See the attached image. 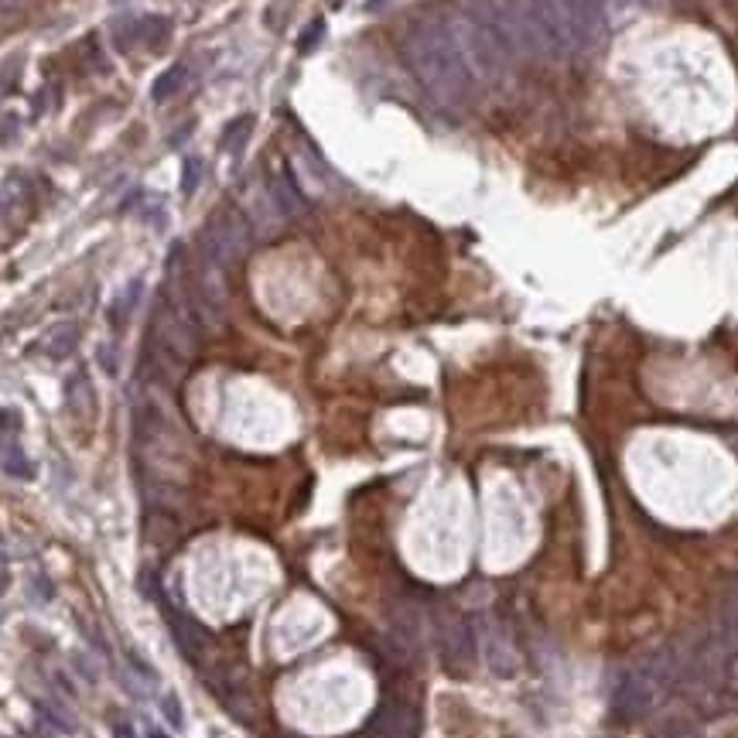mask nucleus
I'll return each mask as SVG.
<instances>
[{
	"mask_svg": "<svg viewBox=\"0 0 738 738\" xmlns=\"http://www.w3.org/2000/svg\"><path fill=\"white\" fill-rule=\"evenodd\" d=\"M404 62L414 72V79L428 89L431 96L445 106H458L465 103L475 79L468 72V65L462 62L455 41L448 35L445 21L441 18H421L407 28V35L400 41Z\"/></svg>",
	"mask_w": 738,
	"mask_h": 738,
	"instance_id": "obj_1",
	"label": "nucleus"
},
{
	"mask_svg": "<svg viewBox=\"0 0 738 738\" xmlns=\"http://www.w3.org/2000/svg\"><path fill=\"white\" fill-rule=\"evenodd\" d=\"M445 28L462 62L468 65L472 79H492L499 76L506 69V62L513 59L509 45L503 41V35L492 28V21L475 7V0L468 4L465 11H455V14H445Z\"/></svg>",
	"mask_w": 738,
	"mask_h": 738,
	"instance_id": "obj_2",
	"label": "nucleus"
},
{
	"mask_svg": "<svg viewBox=\"0 0 738 738\" xmlns=\"http://www.w3.org/2000/svg\"><path fill=\"white\" fill-rule=\"evenodd\" d=\"M674 670H677V663L667 653H657V657H646L642 663H636V670L622 680V687L616 691V700H612L616 715L629 721L650 715L657 708V700L663 698V691L670 687Z\"/></svg>",
	"mask_w": 738,
	"mask_h": 738,
	"instance_id": "obj_3",
	"label": "nucleus"
},
{
	"mask_svg": "<svg viewBox=\"0 0 738 738\" xmlns=\"http://www.w3.org/2000/svg\"><path fill=\"white\" fill-rule=\"evenodd\" d=\"M198 243H202V260H209V264L226 271L233 260H239V256L247 253V247H250V230H247V222H243L239 215L222 213L202 230V239H198Z\"/></svg>",
	"mask_w": 738,
	"mask_h": 738,
	"instance_id": "obj_4",
	"label": "nucleus"
},
{
	"mask_svg": "<svg viewBox=\"0 0 738 738\" xmlns=\"http://www.w3.org/2000/svg\"><path fill=\"white\" fill-rule=\"evenodd\" d=\"M438 650H441V660L451 677H468L475 657H479V642L475 633L465 619L458 616H441L438 619Z\"/></svg>",
	"mask_w": 738,
	"mask_h": 738,
	"instance_id": "obj_5",
	"label": "nucleus"
},
{
	"mask_svg": "<svg viewBox=\"0 0 738 738\" xmlns=\"http://www.w3.org/2000/svg\"><path fill=\"white\" fill-rule=\"evenodd\" d=\"M578 52H588L605 31V0H558Z\"/></svg>",
	"mask_w": 738,
	"mask_h": 738,
	"instance_id": "obj_6",
	"label": "nucleus"
},
{
	"mask_svg": "<svg viewBox=\"0 0 738 738\" xmlns=\"http://www.w3.org/2000/svg\"><path fill=\"white\" fill-rule=\"evenodd\" d=\"M110 38L117 48H140V45H164L172 38V21L157 14H134V18H117L110 28Z\"/></svg>",
	"mask_w": 738,
	"mask_h": 738,
	"instance_id": "obj_7",
	"label": "nucleus"
},
{
	"mask_svg": "<svg viewBox=\"0 0 738 738\" xmlns=\"http://www.w3.org/2000/svg\"><path fill=\"white\" fill-rule=\"evenodd\" d=\"M369 732H376L380 738H417V715L404 700L387 698L369 718Z\"/></svg>",
	"mask_w": 738,
	"mask_h": 738,
	"instance_id": "obj_8",
	"label": "nucleus"
},
{
	"mask_svg": "<svg viewBox=\"0 0 738 738\" xmlns=\"http://www.w3.org/2000/svg\"><path fill=\"white\" fill-rule=\"evenodd\" d=\"M164 612H168L172 636H175L181 657H189V663H202V653H205V646H209V633H205L189 612H175L168 602H164Z\"/></svg>",
	"mask_w": 738,
	"mask_h": 738,
	"instance_id": "obj_9",
	"label": "nucleus"
},
{
	"mask_svg": "<svg viewBox=\"0 0 738 738\" xmlns=\"http://www.w3.org/2000/svg\"><path fill=\"white\" fill-rule=\"evenodd\" d=\"M482 646H486L489 670H492L496 677H513V674L520 670L516 650H513V646L506 642L503 629H496V625H486V633H482Z\"/></svg>",
	"mask_w": 738,
	"mask_h": 738,
	"instance_id": "obj_10",
	"label": "nucleus"
},
{
	"mask_svg": "<svg viewBox=\"0 0 738 738\" xmlns=\"http://www.w3.org/2000/svg\"><path fill=\"white\" fill-rule=\"evenodd\" d=\"M79 342V329L72 325V322H59V325H52L48 329V335L41 339V349L48 352L52 359H65L69 352L76 349Z\"/></svg>",
	"mask_w": 738,
	"mask_h": 738,
	"instance_id": "obj_11",
	"label": "nucleus"
},
{
	"mask_svg": "<svg viewBox=\"0 0 738 738\" xmlns=\"http://www.w3.org/2000/svg\"><path fill=\"white\" fill-rule=\"evenodd\" d=\"M271 195H273V202L281 205V213L284 215L305 213V198H301V192H298V185H294V178L288 175V172H281V175L273 178Z\"/></svg>",
	"mask_w": 738,
	"mask_h": 738,
	"instance_id": "obj_12",
	"label": "nucleus"
},
{
	"mask_svg": "<svg viewBox=\"0 0 738 738\" xmlns=\"http://www.w3.org/2000/svg\"><path fill=\"white\" fill-rule=\"evenodd\" d=\"M0 468L14 479H35V465L28 462V455L14 441H0Z\"/></svg>",
	"mask_w": 738,
	"mask_h": 738,
	"instance_id": "obj_13",
	"label": "nucleus"
},
{
	"mask_svg": "<svg viewBox=\"0 0 738 738\" xmlns=\"http://www.w3.org/2000/svg\"><path fill=\"white\" fill-rule=\"evenodd\" d=\"M185 79H189V69H185V65H172V69H168L164 76H157V82L151 86V99H155V103H168V99L185 86Z\"/></svg>",
	"mask_w": 738,
	"mask_h": 738,
	"instance_id": "obj_14",
	"label": "nucleus"
},
{
	"mask_svg": "<svg viewBox=\"0 0 738 738\" xmlns=\"http://www.w3.org/2000/svg\"><path fill=\"white\" fill-rule=\"evenodd\" d=\"M69 404H72V410L76 414H82V417H93V387H89V380H86V373H76L72 380H69Z\"/></svg>",
	"mask_w": 738,
	"mask_h": 738,
	"instance_id": "obj_15",
	"label": "nucleus"
},
{
	"mask_svg": "<svg viewBox=\"0 0 738 738\" xmlns=\"http://www.w3.org/2000/svg\"><path fill=\"white\" fill-rule=\"evenodd\" d=\"M140 291H144V281H134L127 291L120 294L117 301L110 305V322H113V329H123V322H127V314L137 308V298H140Z\"/></svg>",
	"mask_w": 738,
	"mask_h": 738,
	"instance_id": "obj_16",
	"label": "nucleus"
},
{
	"mask_svg": "<svg viewBox=\"0 0 738 738\" xmlns=\"http://www.w3.org/2000/svg\"><path fill=\"white\" fill-rule=\"evenodd\" d=\"M250 127H253V117L233 120V123L226 127L222 140H219V147H222V151H239V147L247 144V137H250Z\"/></svg>",
	"mask_w": 738,
	"mask_h": 738,
	"instance_id": "obj_17",
	"label": "nucleus"
},
{
	"mask_svg": "<svg viewBox=\"0 0 738 738\" xmlns=\"http://www.w3.org/2000/svg\"><path fill=\"white\" fill-rule=\"evenodd\" d=\"M161 715H164V721L175 728V732H181L185 728V711H181V700H178V694H161Z\"/></svg>",
	"mask_w": 738,
	"mask_h": 738,
	"instance_id": "obj_18",
	"label": "nucleus"
},
{
	"mask_svg": "<svg viewBox=\"0 0 738 738\" xmlns=\"http://www.w3.org/2000/svg\"><path fill=\"white\" fill-rule=\"evenodd\" d=\"M650 738H700V728L683 725V721H663L660 728H653Z\"/></svg>",
	"mask_w": 738,
	"mask_h": 738,
	"instance_id": "obj_19",
	"label": "nucleus"
},
{
	"mask_svg": "<svg viewBox=\"0 0 738 738\" xmlns=\"http://www.w3.org/2000/svg\"><path fill=\"white\" fill-rule=\"evenodd\" d=\"M198 181H202V157H195V155L185 157V164H181V192L195 195Z\"/></svg>",
	"mask_w": 738,
	"mask_h": 738,
	"instance_id": "obj_20",
	"label": "nucleus"
},
{
	"mask_svg": "<svg viewBox=\"0 0 738 738\" xmlns=\"http://www.w3.org/2000/svg\"><path fill=\"white\" fill-rule=\"evenodd\" d=\"M721 674H725L728 691H738V646L725 653V660H721Z\"/></svg>",
	"mask_w": 738,
	"mask_h": 738,
	"instance_id": "obj_21",
	"label": "nucleus"
},
{
	"mask_svg": "<svg viewBox=\"0 0 738 738\" xmlns=\"http://www.w3.org/2000/svg\"><path fill=\"white\" fill-rule=\"evenodd\" d=\"M127 670H130V674H137V677L144 680L147 687H157V674L151 670V667H147V663L140 660L137 653H130V657H127Z\"/></svg>",
	"mask_w": 738,
	"mask_h": 738,
	"instance_id": "obj_22",
	"label": "nucleus"
},
{
	"mask_svg": "<svg viewBox=\"0 0 738 738\" xmlns=\"http://www.w3.org/2000/svg\"><path fill=\"white\" fill-rule=\"evenodd\" d=\"M322 38H325V21H311V28L305 31V35H301L298 48H301V52H311V48H314V45H318Z\"/></svg>",
	"mask_w": 738,
	"mask_h": 738,
	"instance_id": "obj_23",
	"label": "nucleus"
},
{
	"mask_svg": "<svg viewBox=\"0 0 738 738\" xmlns=\"http://www.w3.org/2000/svg\"><path fill=\"white\" fill-rule=\"evenodd\" d=\"M96 359H99V366L106 369L110 376H117V349H113V346H99Z\"/></svg>",
	"mask_w": 738,
	"mask_h": 738,
	"instance_id": "obj_24",
	"label": "nucleus"
},
{
	"mask_svg": "<svg viewBox=\"0 0 738 738\" xmlns=\"http://www.w3.org/2000/svg\"><path fill=\"white\" fill-rule=\"evenodd\" d=\"M113 735L117 738H137V732H134V725L130 721H113Z\"/></svg>",
	"mask_w": 738,
	"mask_h": 738,
	"instance_id": "obj_25",
	"label": "nucleus"
},
{
	"mask_svg": "<svg viewBox=\"0 0 738 738\" xmlns=\"http://www.w3.org/2000/svg\"><path fill=\"white\" fill-rule=\"evenodd\" d=\"M72 667H76L79 674H82V677L89 680V683H93V680H96V674H93V667H89V663H86V657H72Z\"/></svg>",
	"mask_w": 738,
	"mask_h": 738,
	"instance_id": "obj_26",
	"label": "nucleus"
},
{
	"mask_svg": "<svg viewBox=\"0 0 738 738\" xmlns=\"http://www.w3.org/2000/svg\"><path fill=\"white\" fill-rule=\"evenodd\" d=\"M18 424H21V417L14 414V410H0V428L14 431Z\"/></svg>",
	"mask_w": 738,
	"mask_h": 738,
	"instance_id": "obj_27",
	"label": "nucleus"
},
{
	"mask_svg": "<svg viewBox=\"0 0 738 738\" xmlns=\"http://www.w3.org/2000/svg\"><path fill=\"white\" fill-rule=\"evenodd\" d=\"M147 738H168V735H164V732H157V728H151V732H147Z\"/></svg>",
	"mask_w": 738,
	"mask_h": 738,
	"instance_id": "obj_28",
	"label": "nucleus"
},
{
	"mask_svg": "<svg viewBox=\"0 0 738 738\" xmlns=\"http://www.w3.org/2000/svg\"><path fill=\"white\" fill-rule=\"evenodd\" d=\"M331 4H335V7H339V4H342V0H331Z\"/></svg>",
	"mask_w": 738,
	"mask_h": 738,
	"instance_id": "obj_29",
	"label": "nucleus"
},
{
	"mask_svg": "<svg viewBox=\"0 0 738 738\" xmlns=\"http://www.w3.org/2000/svg\"><path fill=\"white\" fill-rule=\"evenodd\" d=\"M373 4H376V0H373Z\"/></svg>",
	"mask_w": 738,
	"mask_h": 738,
	"instance_id": "obj_30",
	"label": "nucleus"
}]
</instances>
